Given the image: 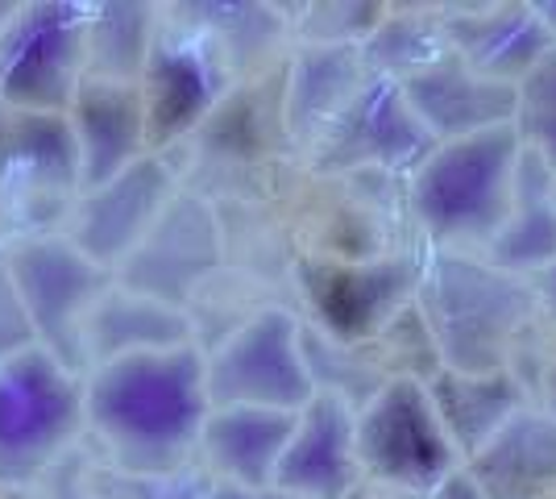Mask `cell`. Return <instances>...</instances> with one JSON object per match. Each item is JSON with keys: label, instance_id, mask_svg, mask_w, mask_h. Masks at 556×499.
<instances>
[{"label": "cell", "instance_id": "cell-6", "mask_svg": "<svg viewBox=\"0 0 556 499\" xmlns=\"http://www.w3.org/2000/svg\"><path fill=\"white\" fill-rule=\"evenodd\" d=\"M88 9L29 4L0 29V104L25 113H63L84 84Z\"/></svg>", "mask_w": 556, "mask_h": 499}, {"label": "cell", "instance_id": "cell-21", "mask_svg": "<svg viewBox=\"0 0 556 499\" xmlns=\"http://www.w3.org/2000/svg\"><path fill=\"white\" fill-rule=\"evenodd\" d=\"M216 67L195 42H154L141 72V104L150 142H170L200 125L216 104Z\"/></svg>", "mask_w": 556, "mask_h": 499}, {"label": "cell", "instance_id": "cell-31", "mask_svg": "<svg viewBox=\"0 0 556 499\" xmlns=\"http://www.w3.org/2000/svg\"><path fill=\"white\" fill-rule=\"evenodd\" d=\"M540 408L556 416V358L544 366V379H540Z\"/></svg>", "mask_w": 556, "mask_h": 499}, {"label": "cell", "instance_id": "cell-12", "mask_svg": "<svg viewBox=\"0 0 556 499\" xmlns=\"http://www.w3.org/2000/svg\"><path fill=\"white\" fill-rule=\"evenodd\" d=\"M71 191H84L71 121L63 113L9 109L0 121V204L9 213H25Z\"/></svg>", "mask_w": 556, "mask_h": 499}, {"label": "cell", "instance_id": "cell-30", "mask_svg": "<svg viewBox=\"0 0 556 499\" xmlns=\"http://www.w3.org/2000/svg\"><path fill=\"white\" fill-rule=\"evenodd\" d=\"M428 499H486V496H482V487H478L473 478L465 475V466H462L457 475H453L448 483H444L441 491H432Z\"/></svg>", "mask_w": 556, "mask_h": 499}, {"label": "cell", "instance_id": "cell-19", "mask_svg": "<svg viewBox=\"0 0 556 499\" xmlns=\"http://www.w3.org/2000/svg\"><path fill=\"white\" fill-rule=\"evenodd\" d=\"M428 396L441 416L448 441L457 446L462 462L478 450H486L503 428L532 404L528 387L515 371H486V375H465V371H437L428 379Z\"/></svg>", "mask_w": 556, "mask_h": 499}, {"label": "cell", "instance_id": "cell-14", "mask_svg": "<svg viewBox=\"0 0 556 499\" xmlns=\"http://www.w3.org/2000/svg\"><path fill=\"white\" fill-rule=\"evenodd\" d=\"M399 88L437 146L515 125V109H519V88L478 75L453 50L437 63L419 67L416 75L399 79Z\"/></svg>", "mask_w": 556, "mask_h": 499}, {"label": "cell", "instance_id": "cell-27", "mask_svg": "<svg viewBox=\"0 0 556 499\" xmlns=\"http://www.w3.org/2000/svg\"><path fill=\"white\" fill-rule=\"evenodd\" d=\"M29 346H38V333H34L29 316H25L17 284H13L4 250H0V362H4V358H17L22 350H29Z\"/></svg>", "mask_w": 556, "mask_h": 499}, {"label": "cell", "instance_id": "cell-5", "mask_svg": "<svg viewBox=\"0 0 556 499\" xmlns=\"http://www.w3.org/2000/svg\"><path fill=\"white\" fill-rule=\"evenodd\" d=\"M357 458L382 487L428 499L462 471L424 379H391L366 408H357Z\"/></svg>", "mask_w": 556, "mask_h": 499}, {"label": "cell", "instance_id": "cell-7", "mask_svg": "<svg viewBox=\"0 0 556 499\" xmlns=\"http://www.w3.org/2000/svg\"><path fill=\"white\" fill-rule=\"evenodd\" d=\"M316 383L303 354V325L282 309L257 312L208 358L212 408H278L300 412L312 404Z\"/></svg>", "mask_w": 556, "mask_h": 499}, {"label": "cell", "instance_id": "cell-29", "mask_svg": "<svg viewBox=\"0 0 556 499\" xmlns=\"http://www.w3.org/2000/svg\"><path fill=\"white\" fill-rule=\"evenodd\" d=\"M532 287H535V300H540V316L556 325V262L548 266V271L535 275Z\"/></svg>", "mask_w": 556, "mask_h": 499}, {"label": "cell", "instance_id": "cell-18", "mask_svg": "<svg viewBox=\"0 0 556 499\" xmlns=\"http://www.w3.org/2000/svg\"><path fill=\"white\" fill-rule=\"evenodd\" d=\"M465 475L486 499H556V416L528 404L465 462Z\"/></svg>", "mask_w": 556, "mask_h": 499}, {"label": "cell", "instance_id": "cell-4", "mask_svg": "<svg viewBox=\"0 0 556 499\" xmlns=\"http://www.w3.org/2000/svg\"><path fill=\"white\" fill-rule=\"evenodd\" d=\"M88 421L84 387L47 346L0 362V483L22 487L42 475Z\"/></svg>", "mask_w": 556, "mask_h": 499}, {"label": "cell", "instance_id": "cell-20", "mask_svg": "<svg viewBox=\"0 0 556 499\" xmlns=\"http://www.w3.org/2000/svg\"><path fill=\"white\" fill-rule=\"evenodd\" d=\"M295 416L300 412L278 408H212L208 425L200 433V450L216 471V483L275 487Z\"/></svg>", "mask_w": 556, "mask_h": 499}, {"label": "cell", "instance_id": "cell-10", "mask_svg": "<svg viewBox=\"0 0 556 499\" xmlns=\"http://www.w3.org/2000/svg\"><path fill=\"white\" fill-rule=\"evenodd\" d=\"M170 200H175L170 166L159 154H146L109 184L79 191L67 221V241L104 271L125 266L146 234L159 225V216L170 209Z\"/></svg>", "mask_w": 556, "mask_h": 499}, {"label": "cell", "instance_id": "cell-9", "mask_svg": "<svg viewBox=\"0 0 556 499\" xmlns=\"http://www.w3.org/2000/svg\"><path fill=\"white\" fill-rule=\"evenodd\" d=\"M424 262L412 254L366 262H303V296L328 333L341 346H366L382 337L403 312L416 304Z\"/></svg>", "mask_w": 556, "mask_h": 499}, {"label": "cell", "instance_id": "cell-24", "mask_svg": "<svg viewBox=\"0 0 556 499\" xmlns=\"http://www.w3.org/2000/svg\"><path fill=\"white\" fill-rule=\"evenodd\" d=\"M166 346H187L184 312L141 291H121V296L104 291L84 325V350H96L100 362L141 350H166Z\"/></svg>", "mask_w": 556, "mask_h": 499}, {"label": "cell", "instance_id": "cell-3", "mask_svg": "<svg viewBox=\"0 0 556 499\" xmlns=\"http://www.w3.org/2000/svg\"><path fill=\"white\" fill-rule=\"evenodd\" d=\"M523 142L503 125L490 134L441 142L412 171V216L437 250L486 254L515 204Z\"/></svg>", "mask_w": 556, "mask_h": 499}, {"label": "cell", "instance_id": "cell-8", "mask_svg": "<svg viewBox=\"0 0 556 499\" xmlns=\"http://www.w3.org/2000/svg\"><path fill=\"white\" fill-rule=\"evenodd\" d=\"M9 275L17 284L25 316L59 362L75 371L84 350V325L104 296V266H96L67 238H22L4 246Z\"/></svg>", "mask_w": 556, "mask_h": 499}, {"label": "cell", "instance_id": "cell-22", "mask_svg": "<svg viewBox=\"0 0 556 499\" xmlns=\"http://www.w3.org/2000/svg\"><path fill=\"white\" fill-rule=\"evenodd\" d=\"M482 259L519 279H535L556 262V175L532 150H523L519 159L507 225L498 229Z\"/></svg>", "mask_w": 556, "mask_h": 499}, {"label": "cell", "instance_id": "cell-32", "mask_svg": "<svg viewBox=\"0 0 556 499\" xmlns=\"http://www.w3.org/2000/svg\"><path fill=\"white\" fill-rule=\"evenodd\" d=\"M535 9H540V17H544V25H548V34L556 38V0H553V4H535Z\"/></svg>", "mask_w": 556, "mask_h": 499}, {"label": "cell", "instance_id": "cell-2", "mask_svg": "<svg viewBox=\"0 0 556 499\" xmlns=\"http://www.w3.org/2000/svg\"><path fill=\"white\" fill-rule=\"evenodd\" d=\"M416 309L448 371H515L510 354L540 316L532 279L490 266L482 254L432 250L424 259Z\"/></svg>", "mask_w": 556, "mask_h": 499}, {"label": "cell", "instance_id": "cell-15", "mask_svg": "<svg viewBox=\"0 0 556 499\" xmlns=\"http://www.w3.org/2000/svg\"><path fill=\"white\" fill-rule=\"evenodd\" d=\"M444 42L486 79L519 88V79L556 47L535 4H482V9H448L441 17Z\"/></svg>", "mask_w": 556, "mask_h": 499}, {"label": "cell", "instance_id": "cell-25", "mask_svg": "<svg viewBox=\"0 0 556 499\" xmlns=\"http://www.w3.org/2000/svg\"><path fill=\"white\" fill-rule=\"evenodd\" d=\"M150 9L146 4H104L100 17L88 22V63L104 79L134 84L150 59Z\"/></svg>", "mask_w": 556, "mask_h": 499}, {"label": "cell", "instance_id": "cell-16", "mask_svg": "<svg viewBox=\"0 0 556 499\" xmlns=\"http://www.w3.org/2000/svg\"><path fill=\"white\" fill-rule=\"evenodd\" d=\"M216 250H220L216 221L208 216V209L191 196H175L170 209L159 216V225L146 234V241L129 254L121 271L129 279V291H141L175 309L200 284V275L212 271Z\"/></svg>", "mask_w": 556, "mask_h": 499}, {"label": "cell", "instance_id": "cell-11", "mask_svg": "<svg viewBox=\"0 0 556 499\" xmlns=\"http://www.w3.org/2000/svg\"><path fill=\"white\" fill-rule=\"evenodd\" d=\"M316 163L325 171L353 166H387V171H416L437 142L416 121L412 104L394 79L370 75L366 88L349 100V109L316 138Z\"/></svg>", "mask_w": 556, "mask_h": 499}, {"label": "cell", "instance_id": "cell-23", "mask_svg": "<svg viewBox=\"0 0 556 499\" xmlns=\"http://www.w3.org/2000/svg\"><path fill=\"white\" fill-rule=\"evenodd\" d=\"M366 88V59L357 47H307L291 72L287 117L295 134H325L349 109V100Z\"/></svg>", "mask_w": 556, "mask_h": 499}, {"label": "cell", "instance_id": "cell-26", "mask_svg": "<svg viewBox=\"0 0 556 499\" xmlns=\"http://www.w3.org/2000/svg\"><path fill=\"white\" fill-rule=\"evenodd\" d=\"M515 129H519L523 150H532L556 175V47L519 79Z\"/></svg>", "mask_w": 556, "mask_h": 499}, {"label": "cell", "instance_id": "cell-1", "mask_svg": "<svg viewBox=\"0 0 556 499\" xmlns=\"http://www.w3.org/2000/svg\"><path fill=\"white\" fill-rule=\"evenodd\" d=\"M88 421L134 471H170L208 425V358L191 341L96 362L84 387Z\"/></svg>", "mask_w": 556, "mask_h": 499}, {"label": "cell", "instance_id": "cell-13", "mask_svg": "<svg viewBox=\"0 0 556 499\" xmlns=\"http://www.w3.org/2000/svg\"><path fill=\"white\" fill-rule=\"evenodd\" d=\"M362 478L366 471L357 458V408L341 396L316 391L312 404L295 416L275 487L300 499H349Z\"/></svg>", "mask_w": 556, "mask_h": 499}, {"label": "cell", "instance_id": "cell-17", "mask_svg": "<svg viewBox=\"0 0 556 499\" xmlns=\"http://www.w3.org/2000/svg\"><path fill=\"white\" fill-rule=\"evenodd\" d=\"M71 134L79 146L84 166V191L116 179L121 171L146 159L150 129H146V104L141 88L121 79H84L71 100Z\"/></svg>", "mask_w": 556, "mask_h": 499}, {"label": "cell", "instance_id": "cell-28", "mask_svg": "<svg viewBox=\"0 0 556 499\" xmlns=\"http://www.w3.org/2000/svg\"><path fill=\"white\" fill-rule=\"evenodd\" d=\"M200 499H300L282 487H241V483H212L200 491Z\"/></svg>", "mask_w": 556, "mask_h": 499}]
</instances>
